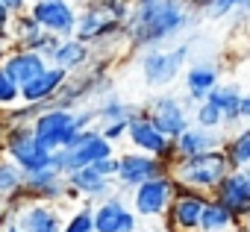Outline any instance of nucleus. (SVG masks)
Masks as SVG:
<instances>
[{
	"label": "nucleus",
	"instance_id": "f257e3e1",
	"mask_svg": "<svg viewBox=\"0 0 250 232\" xmlns=\"http://www.w3.org/2000/svg\"><path fill=\"white\" fill-rule=\"evenodd\" d=\"M188 0H130L124 18V41L130 47H159L188 27Z\"/></svg>",
	"mask_w": 250,
	"mask_h": 232
},
{
	"label": "nucleus",
	"instance_id": "f03ea898",
	"mask_svg": "<svg viewBox=\"0 0 250 232\" xmlns=\"http://www.w3.org/2000/svg\"><path fill=\"white\" fill-rule=\"evenodd\" d=\"M124 18H127V3H121V0H97V3L83 6L77 12L74 39L83 41L85 47L106 44L109 36H121Z\"/></svg>",
	"mask_w": 250,
	"mask_h": 232
},
{
	"label": "nucleus",
	"instance_id": "7ed1b4c3",
	"mask_svg": "<svg viewBox=\"0 0 250 232\" xmlns=\"http://www.w3.org/2000/svg\"><path fill=\"white\" fill-rule=\"evenodd\" d=\"M106 156H115V144H109L97 127H88V130H80L68 147L50 153V168L65 176V174H71L77 168H88Z\"/></svg>",
	"mask_w": 250,
	"mask_h": 232
},
{
	"label": "nucleus",
	"instance_id": "20e7f679",
	"mask_svg": "<svg viewBox=\"0 0 250 232\" xmlns=\"http://www.w3.org/2000/svg\"><path fill=\"white\" fill-rule=\"evenodd\" d=\"M227 171H229V165H227V159H224V153L218 147V150H209V153L174 162V168L168 174L183 188H191V191H200V194H212Z\"/></svg>",
	"mask_w": 250,
	"mask_h": 232
},
{
	"label": "nucleus",
	"instance_id": "39448f33",
	"mask_svg": "<svg viewBox=\"0 0 250 232\" xmlns=\"http://www.w3.org/2000/svg\"><path fill=\"white\" fill-rule=\"evenodd\" d=\"M30 130H33V135H36V141H39L42 150L56 153V150L68 147L71 138L80 133V127H77V112L74 109H62L56 103L53 106H44L36 118L30 121Z\"/></svg>",
	"mask_w": 250,
	"mask_h": 232
},
{
	"label": "nucleus",
	"instance_id": "423d86ee",
	"mask_svg": "<svg viewBox=\"0 0 250 232\" xmlns=\"http://www.w3.org/2000/svg\"><path fill=\"white\" fill-rule=\"evenodd\" d=\"M3 156L15 162L24 174L50 168V153L39 147L30 124H6L3 127Z\"/></svg>",
	"mask_w": 250,
	"mask_h": 232
},
{
	"label": "nucleus",
	"instance_id": "0eeeda50",
	"mask_svg": "<svg viewBox=\"0 0 250 232\" xmlns=\"http://www.w3.org/2000/svg\"><path fill=\"white\" fill-rule=\"evenodd\" d=\"M188 44H174V47H147L142 53V77L150 88H165L171 85L180 71L186 68L188 59Z\"/></svg>",
	"mask_w": 250,
	"mask_h": 232
},
{
	"label": "nucleus",
	"instance_id": "6e6552de",
	"mask_svg": "<svg viewBox=\"0 0 250 232\" xmlns=\"http://www.w3.org/2000/svg\"><path fill=\"white\" fill-rule=\"evenodd\" d=\"M174 188H177L174 176L171 174H159V176L136 185L127 194L130 197L127 203H130V209L136 212L139 220H162V214H165V209H168V203L174 197Z\"/></svg>",
	"mask_w": 250,
	"mask_h": 232
},
{
	"label": "nucleus",
	"instance_id": "1a4fd4ad",
	"mask_svg": "<svg viewBox=\"0 0 250 232\" xmlns=\"http://www.w3.org/2000/svg\"><path fill=\"white\" fill-rule=\"evenodd\" d=\"M124 141H130V147H133L136 153H147V156L159 159L168 171H171L174 162H177V156H174V150H171V138H165V135L147 121L145 109H139L133 118L127 121V135H124Z\"/></svg>",
	"mask_w": 250,
	"mask_h": 232
},
{
	"label": "nucleus",
	"instance_id": "9d476101",
	"mask_svg": "<svg viewBox=\"0 0 250 232\" xmlns=\"http://www.w3.org/2000/svg\"><path fill=\"white\" fill-rule=\"evenodd\" d=\"M191 106L186 97H177V94H156L150 97L145 115L147 121L165 135V138H177L188 124H191Z\"/></svg>",
	"mask_w": 250,
	"mask_h": 232
},
{
	"label": "nucleus",
	"instance_id": "9b49d317",
	"mask_svg": "<svg viewBox=\"0 0 250 232\" xmlns=\"http://www.w3.org/2000/svg\"><path fill=\"white\" fill-rule=\"evenodd\" d=\"M27 15L39 24V30H44L56 39L74 36L77 6L71 0H33V3H27Z\"/></svg>",
	"mask_w": 250,
	"mask_h": 232
},
{
	"label": "nucleus",
	"instance_id": "f8f14e48",
	"mask_svg": "<svg viewBox=\"0 0 250 232\" xmlns=\"http://www.w3.org/2000/svg\"><path fill=\"white\" fill-rule=\"evenodd\" d=\"M91 223H94V232H136L142 226V220L127 203V194H109L100 203H94Z\"/></svg>",
	"mask_w": 250,
	"mask_h": 232
},
{
	"label": "nucleus",
	"instance_id": "ddd939ff",
	"mask_svg": "<svg viewBox=\"0 0 250 232\" xmlns=\"http://www.w3.org/2000/svg\"><path fill=\"white\" fill-rule=\"evenodd\" d=\"M206 200H209V194L177 185L174 197H171V203L162 214L165 229H171V232H197V220H200V212H203Z\"/></svg>",
	"mask_w": 250,
	"mask_h": 232
},
{
	"label": "nucleus",
	"instance_id": "4468645a",
	"mask_svg": "<svg viewBox=\"0 0 250 232\" xmlns=\"http://www.w3.org/2000/svg\"><path fill=\"white\" fill-rule=\"evenodd\" d=\"M12 214V223L21 232H62V212L56 203L44 200H21L18 206H3Z\"/></svg>",
	"mask_w": 250,
	"mask_h": 232
},
{
	"label": "nucleus",
	"instance_id": "2eb2a0df",
	"mask_svg": "<svg viewBox=\"0 0 250 232\" xmlns=\"http://www.w3.org/2000/svg\"><path fill=\"white\" fill-rule=\"evenodd\" d=\"M159 174H168V168H165L159 159H153V156H147V153L127 150V153L118 156V174H115L112 182H115L124 194H130L136 185H142V182H147V179H153V176H159Z\"/></svg>",
	"mask_w": 250,
	"mask_h": 232
},
{
	"label": "nucleus",
	"instance_id": "dca6fc26",
	"mask_svg": "<svg viewBox=\"0 0 250 232\" xmlns=\"http://www.w3.org/2000/svg\"><path fill=\"white\" fill-rule=\"evenodd\" d=\"M209 197L218 200L224 209H229L238 220H244L250 214V174H247V168L244 171H227Z\"/></svg>",
	"mask_w": 250,
	"mask_h": 232
},
{
	"label": "nucleus",
	"instance_id": "f3484780",
	"mask_svg": "<svg viewBox=\"0 0 250 232\" xmlns=\"http://www.w3.org/2000/svg\"><path fill=\"white\" fill-rule=\"evenodd\" d=\"M109 194H115V182H112V179H103L100 174H94L91 165L65 174V197H62V203L83 197L85 203L94 206V203H100V200L109 197Z\"/></svg>",
	"mask_w": 250,
	"mask_h": 232
},
{
	"label": "nucleus",
	"instance_id": "a211bd4d",
	"mask_svg": "<svg viewBox=\"0 0 250 232\" xmlns=\"http://www.w3.org/2000/svg\"><path fill=\"white\" fill-rule=\"evenodd\" d=\"M65 79H68V74L62 68L47 65L27 85H21V103H33V106H42V109L53 106L56 97H59V91H62V85H65Z\"/></svg>",
	"mask_w": 250,
	"mask_h": 232
},
{
	"label": "nucleus",
	"instance_id": "6ab92c4d",
	"mask_svg": "<svg viewBox=\"0 0 250 232\" xmlns=\"http://www.w3.org/2000/svg\"><path fill=\"white\" fill-rule=\"evenodd\" d=\"M221 82V68L209 59H200V62H191L186 71H183V85H186V100L188 103H200L209 97V91Z\"/></svg>",
	"mask_w": 250,
	"mask_h": 232
},
{
	"label": "nucleus",
	"instance_id": "aec40b11",
	"mask_svg": "<svg viewBox=\"0 0 250 232\" xmlns=\"http://www.w3.org/2000/svg\"><path fill=\"white\" fill-rule=\"evenodd\" d=\"M21 194L27 200H44V203H59L65 197V176L53 168H42L33 174H24Z\"/></svg>",
	"mask_w": 250,
	"mask_h": 232
},
{
	"label": "nucleus",
	"instance_id": "412c9836",
	"mask_svg": "<svg viewBox=\"0 0 250 232\" xmlns=\"http://www.w3.org/2000/svg\"><path fill=\"white\" fill-rule=\"evenodd\" d=\"M88 59H91V47H85V44L77 41L74 36L59 39V41L44 53V62L53 65V68H62L68 77H71V74H80V71L88 65Z\"/></svg>",
	"mask_w": 250,
	"mask_h": 232
},
{
	"label": "nucleus",
	"instance_id": "4be33fe9",
	"mask_svg": "<svg viewBox=\"0 0 250 232\" xmlns=\"http://www.w3.org/2000/svg\"><path fill=\"white\" fill-rule=\"evenodd\" d=\"M221 141H224L221 133H215V130H200V127L188 124L177 138H171V150H174V156H177V162H180V159H188V156H200V153L218 150Z\"/></svg>",
	"mask_w": 250,
	"mask_h": 232
},
{
	"label": "nucleus",
	"instance_id": "5701e85b",
	"mask_svg": "<svg viewBox=\"0 0 250 232\" xmlns=\"http://www.w3.org/2000/svg\"><path fill=\"white\" fill-rule=\"evenodd\" d=\"M0 68H3V74L21 88V85H27L36 74H42V71L47 68V62H44L42 53L21 50V47H9V53L3 56V62H0Z\"/></svg>",
	"mask_w": 250,
	"mask_h": 232
},
{
	"label": "nucleus",
	"instance_id": "b1692460",
	"mask_svg": "<svg viewBox=\"0 0 250 232\" xmlns=\"http://www.w3.org/2000/svg\"><path fill=\"white\" fill-rule=\"evenodd\" d=\"M241 97H244V91H241L238 82H218L209 91L206 100L212 106H218L221 118H224V127H235V124H241L238 121V103H241Z\"/></svg>",
	"mask_w": 250,
	"mask_h": 232
},
{
	"label": "nucleus",
	"instance_id": "393cba45",
	"mask_svg": "<svg viewBox=\"0 0 250 232\" xmlns=\"http://www.w3.org/2000/svg\"><path fill=\"white\" fill-rule=\"evenodd\" d=\"M244 220H238L229 209H224L218 200H206L203 212H200V220H197V232H235Z\"/></svg>",
	"mask_w": 250,
	"mask_h": 232
},
{
	"label": "nucleus",
	"instance_id": "a878e982",
	"mask_svg": "<svg viewBox=\"0 0 250 232\" xmlns=\"http://www.w3.org/2000/svg\"><path fill=\"white\" fill-rule=\"evenodd\" d=\"M221 153H224L229 171H244L250 165V130L241 127V130H235V135L224 138L221 141Z\"/></svg>",
	"mask_w": 250,
	"mask_h": 232
},
{
	"label": "nucleus",
	"instance_id": "bb28decb",
	"mask_svg": "<svg viewBox=\"0 0 250 232\" xmlns=\"http://www.w3.org/2000/svg\"><path fill=\"white\" fill-rule=\"evenodd\" d=\"M136 112H139V109H136L133 103L121 100L118 94H109V97L100 103V109H94V115H97V121H100V124H112V121H130Z\"/></svg>",
	"mask_w": 250,
	"mask_h": 232
},
{
	"label": "nucleus",
	"instance_id": "cd10ccee",
	"mask_svg": "<svg viewBox=\"0 0 250 232\" xmlns=\"http://www.w3.org/2000/svg\"><path fill=\"white\" fill-rule=\"evenodd\" d=\"M21 185H24V171L6 156H0V197L21 194Z\"/></svg>",
	"mask_w": 250,
	"mask_h": 232
},
{
	"label": "nucleus",
	"instance_id": "c85d7f7f",
	"mask_svg": "<svg viewBox=\"0 0 250 232\" xmlns=\"http://www.w3.org/2000/svg\"><path fill=\"white\" fill-rule=\"evenodd\" d=\"M191 124L194 127H200V130H221L224 127V118H221V112H218V106H212L209 100H200L197 106H194V112H191Z\"/></svg>",
	"mask_w": 250,
	"mask_h": 232
},
{
	"label": "nucleus",
	"instance_id": "c756f323",
	"mask_svg": "<svg viewBox=\"0 0 250 232\" xmlns=\"http://www.w3.org/2000/svg\"><path fill=\"white\" fill-rule=\"evenodd\" d=\"M247 3L250 0H203L200 3V9L209 15V18H227L229 12H244L247 9Z\"/></svg>",
	"mask_w": 250,
	"mask_h": 232
},
{
	"label": "nucleus",
	"instance_id": "7c9ffc66",
	"mask_svg": "<svg viewBox=\"0 0 250 232\" xmlns=\"http://www.w3.org/2000/svg\"><path fill=\"white\" fill-rule=\"evenodd\" d=\"M62 232H94V223H91V203L80 206V209L62 223Z\"/></svg>",
	"mask_w": 250,
	"mask_h": 232
},
{
	"label": "nucleus",
	"instance_id": "2f4dec72",
	"mask_svg": "<svg viewBox=\"0 0 250 232\" xmlns=\"http://www.w3.org/2000/svg\"><path fill=\"white\" fill-rule=\"evenodd\" d=\"M15 103H21V88L3 74V68H0V109H9Z\"/></svg>",
	"mask_w": 250,
	"mask_h": 232
},
{
	"label": "nucleus",
	"instance_id": "473e14b6",
	"mask_svg": "<svg viewBox=\"0 0 250 232\" xmlns=\"http://www.w3.org/2000/svg\"><path fill=\"white\" fill-rule=\"evenodd\" d=\"M100 130V135L109 141V144H118V141H124V135H127V121H112V124H100L97 127Z\"/></svg>",
	"mask_w": 250,
	"mask_h": 232
},
{
	"label": "nucleus",
	"instance_id": "72a5a7b5",
	"mask_svg": "<svg viewBox=\"0 0 250 232\" xmlns=\"http://www.w3.org/2000/svg\"><path fill=\"white\" fill-rule=\"evenodd\" d=\"M91 168H94V174H100L103 179H115V174H118V156H106V159L94 162Z\"/></svg>",
	"mask_w": 250,
	"mask_h": 232
},
{
	"label": "nucleus",
	"instance_id": "f704fd0d",
	"mask_svg": "<svg viewBox=\"0 0 250 232\" xmlns=\"http://www.w3.org/2000/svg\"><path fill=\"white\" fill-rule=\"evenodd\" d=\"M12 12L9 9H3L0 6V41H9V24H12ZM9 47H12V41H9Z\"/></svg>",
	"mask_w": 250,
	"mask_h": 232
},
{
	"label": "nucleus",
	"instance_id": "c9c22d12",
	"mask_svg": "<svg viewBox=\"0 0 250 232\" xmlns=\"http://www.w3.org/2000/svg\"><path fill=\"white\" fill-rule=\"evenodd\" d=\"M0 6L9 9L12 15H21V12H27V0H0Z\"/></svg>",
	"mask_w": 250,
	"mask_h": 232
},
{
	"label": "nucleus",
	"instance_id": "e433bc0d",
	"mask_svg": "<svg viewBox=\"0 0 250 232\" xmlns=\"http://www.w3.org/2000/svg\"><path fill=\"white\" fill-rule=\"evenodd\" d=\"M0 232H21L15 223H0Z\"/></svg>",
	"mask_w": 250,
	"mask_h": 232
},
{
	"label": "nucleus",
	"instance_id": "4c0bfd02",
	"mask_svg": "<svg viewBox=\"0 0 250 232\" xmlns=\"http://www.w3.org/2000/svg\"><path fill=\"white\" fill-rule=\"evenodd\" d=\"M6 53H9V41H0V62H3Z\"/></svg>",
	"mask_w": 250,
	"mask_h": 232
},
{
	"label": "nucleus",
	"instance_id": "58836bf2",
	"mask_svg": "<svg viewBox=\"0 0 250 232\" xmlns=\"http://www.w3.org/2000/svg\"><path fill=\"white\" fill-rule=\"evenodd\" d=\"M0 153H3V121H0Z\"/></svg>",
	"mask_w": 250,
	"mask_h": 232
},
{
	"label": "nucleus",
	"instance_id": "ea45409f",
	"mask_svg": "<svg viewBox=\"0 0 250 232\" xmlns=\"http://www.w3.org/2000/svg\"><path fill=\"white\" fill-rule=\"evenodd\" d=\"M80 6H91V3H97V0H77Z\"/></svg>",
	"mask_w": 250,
	"mask_h": 232
},
{
	"label": "nucleus",
	"instance_id": "a19ab883",
	"mask_svg": "<svg viewBox=\"0 0 250 232\" xmlns=\"http://www.w3.org/2000/svg\"><path fill=\"white\" fill-rule=\"evenodd\" d=\"M0 223H3V206H0Z\"/></svg>",
	"mask_w": 250,
	"mask_h": 232
},
{
	"label": "nucleus",
	"instance_id": "79ce46f5",
	"mask_svg": "<svg viewBox=\"0 0 250 232\" xmlns=\"http://www.w3.org/2000/svg\"><path fill=\"white\" fill-rule=\"evenodd\" d=\"M159 232H171V229H159Z\"/></svg>",
	"mask_w": 250,
	"mask_h": 232
},
{
	"label": "nucleus",
	"instance_id": "37998d69",
	"mask_svg": "<svg viewBox=\"0 0 250 232\" xmlns=\"http://www.w3.org/2000/svg\"><path fill=\"white\" fill-rule=\"evenodd\" d=\"M121 3H130V0H121Z\"/></svg>",
	"mask_w": 250,
	"mask_h": 232
}]
</instances>
